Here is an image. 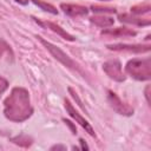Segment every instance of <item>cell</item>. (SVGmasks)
<instances>
[{
    "instance_id": "cell-12",
    "label": "cell",
    "mask_w": 151,
    "mask_h": 151,
    "mask_svg": "<svg viewBox=\"0 0 151 151\" xmlns=\"http://www.w3.org/2000/svg\"><path fill=\"white\" fill-rule=\"evenodd\" d=\"M90 21H91L93 25H96V26H98V27H103V28L110 27V26H112L113 22H114L113 18H111V17H105V15H94V17L90 18Z\"/></svg>"
},
{
    "instance_id": "cell-18",
    "label": "cell",
    "mask_w": 151,
    "mask_h": 151,
    "mask_svg": "<svg viewBox=\"0 0 151 151\" xmlns=\"http://www.w3.org/2000/svg\"><path fill=\"white\" fill-rule=\"evenodd\" d=\"M7 50H8V45H7L4 40H1V39H0V57H1V55H2Z\"/></svg>"
},
{
    "instance_id": "cell-21",
    "label": "cell",
    "mask_w": 151,
    "mask_h": 151,
    "mask_svg": "<svg viewBox=\"0 0 151 151\" xmlns=\"http://www.w3.org/2000/svg\"><path fill=\"white\" fill-rule=\"evenodd\" d=\"M79 142H80V144H81V147H80L81 150H85V149H86V150H88V146L86 145V143H85V142H84L83 139H80Z\"/></svg>"
},
{
    "instance_id": "cell-14",
    "label": "cell",
    "mask_w": 151,
    "mask_h": 151,
    "mask_svg": "<svg viewBox=\"0 0 151 151\" xmlns=\"http://www.w3.org/2000/svg\"><path fill=\"white\" fill-rule=\"evenodd\" d=\"M31 1L34 5H37L38 7H40L42 11H45V12H48L51 14H58V9L54 6H52L51 4H47V2H45L42 0H31Z\"/></svg>"
},
{
    "instance_id": "cell-7",
    "label": "cell",
    "mask_w": 151,
    "mask_h": 151,
    "mask_svg": "<svg viewBox=\"0 0 151 151\" xmlns=\"http://www.w3.org/2000/svg\"><path fill=\"white\" fill-rule=\"evenodd\" d=\"M33 19H34V21L38 24V25H40V26H42V27H45V28H50L51 31H53V32H55L57 34H59L63 39H65V40H68V41H74L76 40V38L72 35V34H70L68 32H66L64 28H61L59 25H57V24H54V22H52V21H42V20H39V19H37V18H34V17H32Z\"/></svg>"
},
{
    "instance_id": "cell-15",
    "label": "cell",
    "mask_w": 151,
    "mask_h": 151,
    "mask_svg": "<svg viewBox=\"0 0 151 151\" xmlns=\"http://www.w3.org/2000/svg\"><path fill=\"white\" fill-rule=\"evenodd\" d=\"M150 11H151L150 4H145V5H139V6L131 7V13L134 14V15H142V14L149 13Z\"/></svg>"
},
{
    "instance_id": "cell-11",
    "label": "cell",
    "mask_w": 151,
    "mask_h": 151,
    "mask_svg": "<svg viewBox=\"0 0 151 151\" xmlns=\"http://www.w3.org/2000/svg\"><path fill=\"white\" fill-rule=\"evenodd\" d=\"M119 21L126 22V24H132V25H138V26H149L151 24L150 19H142L138 15H130V14H120L118 17Z\"/></svg>"
},
{
    "instance_id": "cell-16",
    "label": "cell",
    "mask_w": 151,
    "mask_h": 151,
    "mask_svg": "<svg viewBox=\"0 0 151 151\" xmlns=\"http://www.w3.org/2000/svg\"><path fill=\"white\" fill-rule=\"evenodd\" d=\"M92 12L94 13H116V9L112 7H103V6H92Z\"/></svg>"
},
{
    "instance_id": "cell-10",
    "label": "cell",
    "mask_w": 151,
    "mask_h": 151,
    "mask_svg": "<svg viewBox=\"0 0 151 151\" xmlns=\"http://www.w3.org/2000/svg\"><path fill=\"white\" fill-rule=\"evenodd\" d=\"M137 34L136 31L127 28V27H117V28H109L101 31V35L109 38H126V37H134Z\"/></svg>"
},
{
    "instance_id": "cell-24",
    "label": "cell",
    "mask_w": 151,
    "mask_h": 151,
    "mask_svg": "<svg viewBox=\"0 0 151 151\" xmlns=\"http://www.w3.org/2000/svg\"><path fill=\"white\" fill-rule=\"evenodd\" d=\"M101 1H110V0H101Z\"/></svg>"
},
{
    "instance_id": "cell-5",
    "label": "cell",
    "mask_w": 151,
    "mask_h": 151,
    "mask_svg": "<svg viewBox=\"0 0 151 151\" xmlns=\"http://www.w3.org/2000/svg\"><path fill=\"white\" fill-rule=\"evenodd\" d=\"M64 105H65V109H66V111H67V113L76 120V123H78L88 134H91L92 137H94L96 136V133H94V130L92 129V126L90 125V123L84 118V117H81V114L73 107V105L70 103V100H67V99H65V101H64Z\"/></svg>"
},
{
    "instance_id": "cell-3",
    "label": "cell",
    "mask_w": 151,
    "mask_h": 151,
    "mask_svg": "<svg viewBox=\"0 0 151 151\" xmlns=\"http://www.w3.org/2000/svg\"><path fill=\"white\" fill-rule=\"evenodd\" d=\"M38 38V40L50 51V53L58 60V61H60L64 66H66V67H68V68H71V70H74V71H77V72H79V73H81L83 76H84V72L81 71V68L79 67V65L74 61V60H72L64 51H61L59 47H57L55 45H53V44H51L50 41H47V40H45V39H42L41 37H37ZM85 77V76H84Z\"/></svg>"
},
{
    "instance_id": "cell-22",
    "label": "cell",
    "mask_w": 151,
    "mask_h": 151,
    "mask_svg": "<svg viewBox=\"0 0 151 151\" xmlns=\"http://www.w3.org/2000/svg\"><path fill=\"white\" fill-rule=\"evenodd\" d=\"M149 90H150V86L147 85V86H146V88H145V97H146L147 103H150V98H149Z\"/></svg>"
},
{
    "instance_id": "cell-8",
    "label": "cell",
    "mask_w": 151,
    "mask_h": 151,
    "mask_svg": "<svg viewBox=\"0 0 151 151\" xmlns=\"http://www.w3.org/2000/svg\"><path fill=\"white\" fill-rule=\"evenodd\" d=\"M107 48L111 51H125V52H133V53H144V52H149L151 46L150 45L113 44V45H107Z\"/></svg>"
},
{
    "instance_id": "cell-1",
    "label": "cell",
    "mask_w": 151,
    "mask_h": 151,
    "mask_svg": "<svg viewBox=\"0 0 151 151\" xmlns=\"http://www.w3.org/2000/svg\"><path fill=\"white\" fill-rule=\"evenodd\" d=\"M5 117L12 122L21 123L31 117L33 109L29 101V94L24 87H14L11 94L5 99Z\"/></svg>"
},
{
    "instance_id": "cell-23",
    "label": "cell",
    "mask_w": 151,
    "mask_h": 151,
    "mask_svg": "<svg viewBox=\"0 0 151 151\" xmlns=\"http://www.w3.org/2000/svg\"><path fill=\"white\" fill-rule=\"evenodd\" d=\"M15 2H18V4H20V5H24V6H26L27 4H28V1L29 0H14Z\"/></svg>"
},
{
    "instance_id": "cell-6",
    "label": "cell",
    "mask_w": 151,
    "mask_h": 151,
    "mask_svg": "<svg viewBox=\"0 0 151 151\" xmlns=\"http://www.w3.org/2000/svg\"><path fill=\"white\" fill-rule=\"evenodd\" d=\"M103 70L104 72L113 80L116 81H124L125 80V76L122 71V64L118 60H107L106 63H104L103 65Z\"/></svg>"
},
{
    "instance_id": "cell-4",
    "label": "cell",
    "mask_w": 151,
    "mask_h": 151,
    "mask_svg": "<svg viewBox=\"0 0 151 151\" xmlns=\"http://www.w3.org/2000/svg\"><path fill=\"white\" fill-rule=\"evenodd\" d=\"M107 100H109V104L111 105V107L119 114H123V116H131L133 113V109L125 104L114 92L112 91H107Z\"/></svg>"
},
{
    "instance_id": "cell-19",
    "label": "cell",
    "mask_w": 151,
    "mask_h": 151,
    "mask_svg": "<svg viewBox=\"0 0 151 151\" xmlns=\"http://www.w3.org/2000/svg\"><path fill=\"white\" fill-rule=\"evenodd\" d=\"M64 122H65V124L68 125V127L72 130V133L76 134V133H77V130H76V126L72 124V122H70V120H67V119H64Z\"/></svg>"
},
{
    "instance_id": "cell-17",
    "label": "cell",
    "mask_w": 151,
    "mask_h": 151,
    "mask_svg": "<svg viewBox=\"0 0 151 151\" xmlns=\"http://www.w3.org/2000/svg\"><path fill=\"white\" fill-rule=\"evenodd\" d=\"M7 87H8V81H7L5 78L0 77V97H1V94L7 90Z\"/></svg>"
},
{
    "instance_id": "cell-20",
    "label": "cell",
    "mask_w": 151,
    "mask_h": 151,
    "mask_svg": "<svg viewBox=\"0 0 151 151\" xmlns=\"http://www.w3.org/2000/svg\"><path fill=\"white\" fill-rule=\"evenodd\" d=\"M51 150H66V146H64V145H53L51 147Z\"/></svg>"
},
{
    "instance_id": "cell-2",
    "label": "cell",
    "mask_w": 151,
    "mask_h": 151,
    "mask_svg": "<svg viewBox=\"0 0 151 151\" xmlns=\"http://www.w3.org/2000/svg\"><path fill=\"white\" fill-rule=\"evenodd\" d=\"M125 71L136 80H149L151 78V61L146 59H132L127 61Z\"/></svg>"
},
{
    "instance_id": "cell-13",
    "label": "cell",
    "mask_w": 151,
    "mask_h": 151,
    "mask_svg": "<svg viewBox=\"0 0 151 151\" xmlns=\"http://www.w3.org/2000/svg\"><path fill=\"white\" fill-rule=\"evenodd\" d=\"M11 142H13L14 144H18L20 146H24V147H28L32 143H33V139L26 134H20V136H17L14 138L11 139Z\"/></svg>"
},
{
    "instance_id": "cell-9",
    "label": "cell",
    "mask_w": 151,
    "mask_h": 151,
    "mask_svg": "<svg viewBox=\"0 0 151 151\" xmlns=\"http://www.w3.org/2000/svg\"><path fill=\"white\" fill-rule=\"evenodd\" d=\"M60 8L63 9V12L72 18H77V17H85L88 13V9L84 6L80 5H74V4H61Z\"/></svg>"
}]
</instances>
